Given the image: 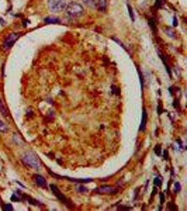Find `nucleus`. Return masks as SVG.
Returning a JSON list of instances; mask_svg holds the SVG:
<instances>
[{"mask_svg":"<svg viewBox=\"0 0 187 211\" xmlns=\"http://www.w3.org/2000/svg\"><path fill=\"white\" fill-rule=\"evenodd\" d=\"M66 13H68V16L69 17H73V18H76V17H80L83 14V7H82V5H79V3H70V5H68L66 6Z\"/></svg>","mask_w":187,"mask_h":211,"instance_id":"f257e3e1","label":"nucleus"},{"mask_svg":"<svg viewBox=\"0 0 187 211\" xmlns=\"http://www.w3.org/2000/svg\"><path fill=\"white\" fill-rule=\"evenodd\" d=\"M23 162L27 165V166H30V168L35 169V170H38L41 168V163H39V159L34 154H26V155L23 156Z\"/></svg>","mask_w":187,"mask_h":211,"instance_id":"f03ea898","label":"nucleus"},{"mask_svg":"<svg viewBox=\"0 0 187 211\" xmlns=\"http://www.w3.org/2000/svg\"><path fill=\"white\" fill-rule=\"evenodd\" d=\"M48 9L54 13H59L66 9V0H48Z\"/></svg>","mask_w":187,"mask_h":211,"instance_id":"7ed1b4c3","label":"nucleus"},{"mask_svg":"<svg viewBox=\"0 0 187 211\" xmlns=\"http://www.w3.org/2000/svg\"><path fill=\"white\" fill-rule=\"evenodd\" d=\"M18 37H20V34H17V33H10V34H7L6 39L3 41V49H9V48L13 47V44L18 39Z\"/></svg>","mask_w":187,"mask_h":211,"instance_id":"20e7f679","label":"nucleus"},{"mask_svg":"<svg viewBox=\"0 0 187 211\" xmlns=\"http://www.w3.org/2000/svg\"><path fill=\"white\" fill-rule=\"evenodd\" d=\"M51 190H52V193L55 194V196H57V197L59 198V200H61L62 203H65V204H66L68 207H69V208H72V207H73L72 204H70V200H69V198H66L65 196H63V194H62L61 191H59V189H58V187H57L55 185H51Z\"/></svg>","mask_w":187,"mask_h":211,"instance_id":"39448f33","label":"nucleus"},{"mask_svg":"<svg viewBox=\"0 0 187 211\" xmlns=\"http://www.w3.org/2000/svg\"><path fill=\"white\" fill-rule=\"evenodd\" d=\"M117 190H118V187H114V186H100V187L96 189V193H99V194H106V193L115 194Z\"/></svg>","mask_w":187,"mask_h":211,"instance_id":"423d86ee","label":"nucleus"},{"mask_svg":"<svg viewBox=\"0 0 187 211\" xmlns=\"http://www.w3.org/2000/svg\"><path fill=\"white\" fill-rule=\"evenodd\" d=\"M34 180L35 183L41 187H47V180H45V177H42L41 175H34Z\"/></svg>","mask_w":187,"mask_h":211,"instance_id":"0eeeda50","label":"nucleus"},{"mask_svg":"<svg viewBox=\"0 0 187 211\" xmlns=\"http://www.w3.org/2000/svg\"><path fill=\"white\" fill-rule=\"evenodd\" d=\"M96 7L100 10V11H106V10H107V0H97Z\"/></svg>","mask_w":187,"mask_h":211,"instance_id":"6e6552de","label":"nucleus"},{"mask_svg":"<svg viewBox=\"0 0 187 211\" xmlns=\"http://www.w3.org/2000/svg\"><path fill=\"white\" fill-rule=\"evenodd\" d=\"M146 120H148V116H146V110H142V121H141V127H139V129L141 131H144L145 127H146Z\"/></svg>","mask_w":187,"mask_h":211,"instance_id":"1a4fd4ad","label":"nucleus"},{"mask_svg":"<svg viewBox=\"0 0 187 211\" xmlns=\"http://www.w3.org/2000/svg\"><path fill=\"white\" fill-rule=\"evenodd\" d=\"M0 113H2L5 117H9L10 116L9 110L6 108V106H5V103H3V100H2V99H0Z\"/></svg>","mask_w":187,"mask_h":211,"instance_id":"9d476101","label":"nucleus"},{"mask_svg":"<svg viewBox=\"0 0 187 211\" xmlns=\"http://www.w3.org/2000/svg\"><path fill=\"white\" fill-rule=\"evenodd\" d=\"M45 23L47 24H58V23H61V20L58 17H47L45 18Z\"/></svg>","mask_w":187,"mask_h":211,"instance_id":"9b49d317","label":"nucleus"},{"mask_svg":"<svg viewBox=\"0 0 187 211\" xmlns=\"http://www.w3.org/2000/svg\"><path fill=\"white\" fill-rule=\"evenodd\" d=\"M83 2L89 7H96V5H97V0H83Z\"/></svg>","mask_w":187,"mask_h":211,"instance_id":"f8f14e48","label":"nucleus"},{"mask_svg":"<svg viewBox=\"0 0 187 211\" xmlns=\"http://www.w3.org/2000/svg\"><path fill=\"white\" fill-rule=\"evenodd\" d=\"M7 129H9V127H7V124H5L3 121L0 120V131H2V132H6Z\"/></svg>","mask_w":187,"mask_h":211,"instance_id":"ddd939ff","label":"nucleus"},{"mask_svg":"<svg viewBox=\"0 0 187 211\" xmlns=\"http://www.w3.org/2000/svg\"><path fill=\"white\" fill-rule=\"evenodd\" d=\"M173 189H174V193H179L180 191V189H182V186H180V183H174V186H173Z\"/></svg>","mask_w":187,"mask_h":211,"instance_id":"4468645a","label":"nucleus"},{"mask_svg":"<svg viewBox=\"0 0 187 211\" xmlns=\"http://www.w3.org/2000/svg\"><path fill=\"white\" fill-rule=\"evenodd\" d=\"M78 191H79V193H86V191H89V190H87L84 186H80V185H79V186H78Z\"/></svg>","mask_w":187,"mask_h":211,"instance_id":"2eb2a0df","label":"nucleus"},{"mask_svg":"<svg viewBox=\"0 0 187 211\" xmlns=\"http://www.w3.org/2000/svg\"><path fill=\"white\" fill-rule=\"evenodd\" d=\"M128 11H130V16H131V20L134 21L135 20V16H134V11H132V7H131L130 5H128Z\"/></svg>","mask_w":187,"mask_h":211,"instance_id":"dca6fc26","label":"nucleus"},{"mask_svg":"<svg viewBox=\"0 0 187 211\" xmlns=\"http://www.w3.org/2000/svg\"><path fill=\"white\" fill-rule=\"evenodd\" d=\"M165 31L169 34V37H172V38H174V34H173V31L170 30V28H165Z\"/></svg>","mask_w":187,"mask_h":211,"instance_id":"f3484780","label":"nucleus"},{"mask_svg":"<svg viewBox=\"0 0 187 211\" xmlns=\"http://www.w3.org/2000/svg\"><path fill=\"white\" fill-rule=\"evenodd\" d=\"M3 210H13V206H11V204H5V206H3Z\"/></svg>","mask_w":187,"mask_h":211,"instance_id":"a211bd4d","label":"nucleus"},{"mask_svg":"<svg viewBox=\"0 0 187 211\" xmlns=\"http://www.w3.org/2000/svg\"><path fill=\"white\" fill-rule=\"evenodd\" d=\"M155 185H156L158 187L162 185V179H161V177H156V179H155Z\"/></svg>","mask_w":187,"mask_h":211,"instance_id":"6ab92c4d","label":"nucleus"},{"mask_svg":"<svg viewBox=\"0 0 187 211\" xmlns=\"http://www.w3.org/2000/svg\"><path fill=\"white\" fill-rule=\"evenodd\" d=\"M155 152H156V154H158V155H161V147H159V145H158V147L156 148H155Z\"/></svg>","mask_w":187,"mask_h":211,"instance_id":"aec40b11","label":"nucleus"},{"mask_svg":"<svg viewBox=\"0 0 187 211\" xmlns=\"http://www.w3.org/2000/svg\"><path fill=\"white\" fill-rule=\"evenodd\" d=\"M169 208H170V210H177V207L174 206V204H172V203L169 204Z\"/></svg>","mask_w":187,"mask_h":211,"instance_id":"412c9836","label":"nucleus"},{"mask_svg":"<svg viewBox=\"0 0 187 211\" xmlns=\"http://www.w3.org/2000/svg\"><path fill=\"white\" fill-rule=\"evenodd\" d=\"M158 111H159L158 114H162V104L161 103H159V106H158Z\"/></svg>","mask_w":187,"mask_h":211,"instance_id":"4be33fe9","label":"nucleus"},{"mask_svg":"<svg viewBox=\"0 0 187 211\" xmlns=\"http://www.w3.org/2000/svg\"><path fill=\"white\" fill-rule=\"evenodd\" d=\"M177 24H179V23H177V17H173V26L176 27Z\"/></svg>","mask_w":187,"mask_h":211,"instance_id":"5701e85b","label":"nucleus"},{"mask_svg":"<svg viewBox=\"0 0 187 211\" xmlns=\"http://www.w3.org/2000/svg\"><path fill=\"white\" fill-rule=\"evenodd\" d=\"M161 6H162V0H158V2H156V7H158V9H159Z\"/></svg>","mask_w":187,"mask_h":211,"instance_id":"b1692460","label":"nucleus"},{"mask_svg":"<svg viewBox=\"0 0 187 211\" xmlns=\"http://www.w3.org/2000/svg\"><path fill=\"white\" fill-rule=\"evenodd\" d=\"M120 210H131V207H122V206H120Z\"/></svg>","mask_w":187,"mask_h":211,"instance_id":"393cba45","label":"nucleus"},{"mask_svg":"<svg viewBox=\"0 0 187 211\" xmlns=\"http://www.w3.org/2000/svg\"><path fill=\"white\" fill-rule=\"evenodd\" d=\"M163 158H165V159H169V158H167V152H163Z\"/></svg>","mask_w":187,"mask_h":211,"instance_id":"a878e982","label":"nucleus"}]
</instances>
